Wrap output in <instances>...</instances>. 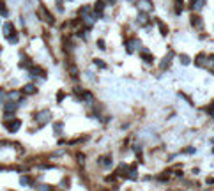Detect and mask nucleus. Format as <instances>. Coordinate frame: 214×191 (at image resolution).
<instances>
[{
  "label": "nucleus",
  "instance_id": "obj_12",
  "mask_svg": "<svg viewBox=\"0 0 214 191\" xmlns=\"http://www.w3.org/2000/svg\"><path fill=\"white\" fill-rule=\"evenodd\" d=\"M191 25H193V27H202V19H200V16H191Z\"/></svg>",
  "mask_w": 214,
  "mask_h": 191
},
{
  "label": "nucleus",
  "instance_id": "obj_7",
  "mask_svg": "<svg viewBox=\"0 0 214 191\" xmlns=\"http://www.w3.org/2000/svg\"><path fill=\"white\" fill-rule=\"evenodd\" d=\"M30 76H44V71L41 67H30Z\"/></svg>",
  "mask_w": 214,
  "mask_h": 191
},
{
  "label": "nucleus",
  "instance_id": "obj_10",
  "mask_svg": "<svg viewBox=\"0 0 214 191\" xmlns=\"http://www.w3.org/2000/svg\"><path fill=\"white\" fill-rule=\"evenodd\" d=\"M19 184H21V186H30V184H32V179H30L28 175H23V177L19 179Z\"/></svg>",
  "mask_w": 214,
  "mask_h": 191
},
{
  "label": "nucleus",
  "instance_id": "obj_5",
  "mask_svg": "<svg viewBox=\"0 0 214 191\" xmlns=\"http://www.w3.org/2000/svg\"><path fill=\"white\" fill-rule=\"evenodd\" d=\"M204 5H205V0H195L193 4L189 5V9H191V11H198V9H202Z\"/></svg>",
  "mask_w": 214,
  "mask_h": 191
},
{
  "label": "nucleus",
  "instance_id": "obj_9",
  "mask_svg": "<svg viewBox=\"0 0 214 191\" xmlns=\"http://www.w3.org/2000/svg\"><path fill=\"white\" fill-rule=\"evenodd\" d=\"M7 97L11 99V101H19V97H21V92L19 90H13V92H9Z\"/></svg>",
  "mask_w": 214,
  "mask_h": 191
},
{
  "label": "nucleus",
  "instance_id": "obj_2",
  "mask_svg": "<svg viewBox=\"0 0 214 191\" xmlns=\"http://www.w3.org/2000/svg\"><path fill=\"white\" fill-rule=\"evenodd\" d=\"M19 126H21V122H19L18 119H11V120L5 122V128H7L11 133H16V131L19 129Z\"/></svg>",
  "mask_w": 214,
  "mask_h": 191
},
{
  "label": "nucleus",
  "instance_id": "obj_4",
  "mask_svg": "<svg viewBox=\"0 0 214 191\" xmlns=\"http://www.w3.org/2000/svg\"><path fill=\"white\" fill-rule=\"evenodd\" d=\"M2 30H4V36H5V37H9L11 34H14V27H13V23H11V21H7V23H4V27H2Z\"/></svg>",
  "mask_w": 214,
  "mask_h": 191
},
{
  "label": "nucleus",
  "instance_id": "obj_11",
  "mask_svg": "<svg viewBox=\"0 0 214 191\" xmlns=\"http://www.w3.org/2000/svg\"><path fill=\"white\" fill-rule=\"evenodd\" d=\"M205 58H207V55H204V53H200V55L196 57V66H198V67H202V66H205Z\"/></svg>",
  "mask_w": 214,
  "mask_h": 191
},
{
  "label": "nucleus",
  "instance_id": "obj_14",
  "mask_svg": "<svg viewBox=\"0 0 214 191\" xmlns=\"http://www.w3.org/2000/svg\"><path fill=\"white\" fill-rule=\"evenodd\" d=\"M101 165H103L104 168H110V166H112V161H110V157H103V161H101Z\"/></svg>",
  "mask_w": 214,
  "mask_h": 191
},
{
  "label": "nucleus",
  "instance_id": "obj_8",
  "mask_svg": "<svg viewBox=\"0 0 214 191\" xmlns=\"http://www.w3.org/2000/svg\"><path fill=\"white\" fill-rule=\"evenodd\" d=\"M23 92H25V94H36V92H37V89H36V85L28 83V85H25V87H23Z\"/></svg>",
  "mask_w": 214,
  "mask_h": 191
},
{
  "label": "nucleus",
  "instance_id": "obj_20",
  "mask_svg": "<svg viewBox=\"0 0 214 191\" xmlns=\"http://www.w3.org/2000/svg\"><path fill=\"white\" fill-rule=\"evenodd\" d=\"M117 0H104V4H108V5H113Z\"/></svg>",
  "mask_w": 214,
  "mask_h": 191
},
{
  "label": "nucleus",
  "instance_id": "obj_16",
  "mask_svg": "<svg viewBox=\"0 0 214 191\" xmlns=\"http://www.w3.org/2000/svg\"><path fill=\"white\" fill-rule=\"evenodd\" d=\"M94 64H96L97 67H101V69H103V67H104V62H101V60H99V58H96V60H94Z\"/></svg>",
  "mask_w": 214,
  "mask_h": 191
},
{
  "label": "nucleus",
  "instance_id": "obj_21",
  "mask_svg": "<svg viewBox=\"0 0 214 191\" xmlns=\"http://www.w3.org/2000/svg\"><path fill=\"white\" fill-rule=\"evenodd\" d=\"M213 152H214V151H213Z\"/></svg>",
  "mask_w": 214,
  "mask_h": 191
},
{
  "label": "nucleus",
  "instance_id": "obj_6",
  "mask_svg": "<svg viewBox=\"0 0 214 191\" xmlns=\"http://www.w3.org/2000/svg\"><path fill=\"white\" fill-rule=\"evenodd\" d=\"M136 23H138V25H143V27H145V25L149 23V16H147V13H142V14L138 16V19H136Z\"/></svg>",
  "mask_w": 214,
  "mask_h": 191
},
{
  "label": "nucleus",
  "instance_id": "obj_17",
  "mask_svg": "<svg viewBox=\"0 0 214 191\" xmlns=\"http://www.w3.org/2000/svg\"><path fill=\"white\" fill-rule=\"evenodd\" d=\"M4 97H5V90H4V89H0V104L4 103Z\"/></svg>",
  "mask_w": 214,
  "mask_h": 191
},
{
  "label": "nucleus",
  "instance_id": "obj_1",
  "mask_svg": "<svg viewBox=\"0 0 214 191\" xmlns=\"http://www.w3.org/2000/svg\"><path fill=\"white\" fill-rule=\"evenodd\" d=\"M50 117H51V113H50V110H43V112H39L37 115H36V120H37L39 126H44L48 120H50Z\"/></svg>",
  "mask_w": 214,
  "mask_h": 191
},
{
  "label": "nucleus",
  "instance_id": "obj_13",
  "mask_svg": "<svg viewBox=\"0 0 214 191\" xmlns=\"http://www.w3.org/2000/svg\"><path fill=\"white\" fill-rule=\"evenodd\" d=\"M180 64H182V66H188V64H189V62H191V58L188 57V55H180Z\"/></svg>",
  "mask_w": 214,
  "mask_h": 191
},
{
  "label": "nucleus",
  "instance_id": "obj_3",
  "mask_svg": "<svg viewBox=\"0 0 214 191\" xmlns=\"http://www.w3.org/2000/svg\"><path fill=\"white\" fill-rule=\"evenodd\" d=\"M136 5H138V9L147 11V13H149V11H152V7H154L151 0H138V4H136Z\"/></svg>",
  "mask_w": 214,
  "mask_h": 191
},
{
  "label": "nucleus",
  "instance_id": "obj_15",
  "mask_svg": "<svg viewBox=\"0 0 214 191\" xmlns=\"http://www.w3.org/2000/svg\"><path fill=\"white\" fill-rule=\"evenodd\" d=\"M39 191H53L50 186H46V184H43V186H39Z\"/></svg>",
  "mask_w": 214,
  "mask_h": 191
},
{
  "label": "nucleus",
  "instance_id": "obj_18",
  "mask_svg": "<svg viewBox=\"0 0 214 191\" xmlns=\"http://www.w3.org/2000/svg\"><path fill=\"white\" fill-rule=\"evenodd\" d=\"M64 97H66V94H64V92H58V94H57V101H62Z\"/></svg>",
  "mask_w": 214,
  "mask_h": 191
},
{
  "label": "nucleus",
  "instance_id": "obj_19",
  "mask_svg": "<svg viewBox=\"0 0 214 191\" xmlns=\"http://www.w3.org/2000/svg\"><path fill=\"white\" fill-rule=\"evenodd\" d=\"M97 44H99V48H101V50L104 48V43H103V39H99V41H97Z\"/></svg>",
  "mask_w": 214,
  "mask_h": 191
}]
</instances>
